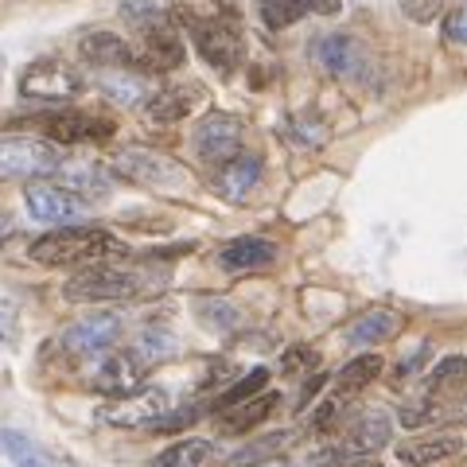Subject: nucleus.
Returning a JSON list of instances; mask_svg holds the SVG:
<instances>
[{
    "label": "nucleus",
    "mask_w": 467,
    "mask_h": 467,
    "mask_svg": "<svg viewBox=\"0 0 467 467\" xmlns=\"http://www.w3.org/2000/svg\"><path fill=\"white\" fill-rule=\"evenodd\" d=\"M276 401H281V393L261 389V393H254V398H245V401H238V405H226L223 413H218V429L230 432V436L250 432V429H257V425H265L269 413L276 409Z\"/></svg>",
    "instance_id": "nucleus-17"
},
{
    "label": "nucleus",
    "mask_w": 467,
    "mask_h": 467,
    "mask_svg": "<svg viewBox=\"0 0 467 467\" xmlns=\"http://www.w3.org/2000/svg\"><path fill=\"white\" fill-rule=\"evenodd\" d=\"M24 202H27V214L43 226H75L82 218V199L67 187H55V183H27L24 187Z\"/></svg>",
    "instance_id": "nucleus-10"
},
{
    "label": "nucleus",
    "mask_w": 467,
    "mask_h": 467,
    "mask_svg": "<svg viewBox=\"0 0 467 467\" xmlns=\"http://www.w3.org/2000/svg\"><path fill=\"white\" fill-rule=\"evenodd\" d=\"M261 16L269 27H288L304 16V5L300 0H261Z\"/></svg>",
    "instance_id": "nucleus-29"
},
{
    "label": "nucleus",
    "mask_w": 467,
    "mask_h": 467,
    "mask_svg": "<svg viewBox=\"0 0 467 467\" xmlns=\"http://www.w3.org/2000/svg\"><path fill=\"white\" fill-rule=\"evenodd\" d=\"M242 140H245V125L230 113H211L195 125V152L199 160L207 164H226L242 152Z\"/></svg>",
    "instance_id": "nucleus-9"
},
{
    "label": "nucleus",
    "mask_w": 467,
    "mask_h": 467,
    "mask_svg": "<svg viewBox=\"0 0 467 467\" xmlns=\"http://www.w3.org/2000/svg\"><path fill=\"white\" fill-rule=\"evenodd\" d=\"M378 374H382V358H378V355H358V358H350L347 367L339 370V378H335V398L350 401L355 393L367 389Z\"/></svg>",
    "instance_id": "nucleus-25"
},
{
    "label": "nucleus",
    "mask_w": 467,
    "mask_h": 467,
    "mask_svg": "<svg viewBox=\"0 0 467 467\" xmlns=\"http://www.w3.org/2000/svg\"><path fill=\"white\" fill-rule=\"evenodd\" d=\"M401 12L413 24H429L436 16V0H401Z\"/></svg>",
    "instance_id": "nucleus-33"
},
{
    "label": "nucleus",
    "mask_w": 467,
    "mask_h": 467,
    "mask_svg": "<svg viewBox=\"0 0 467 467\" xmlns=\"http://www.w3.org/2000/svg\"><path fill=\"white\" fill-rule=\"evenodd\" d=\"M58 164H63V152L47 137H27V133L0 137V180L47 175V171H58Z\"/></svg>",
    "instance_id": "nucleus-4"
},
{
    "label": "nucleus",
    "mask_w": 467,
    "mask_h": 467,
    "mask_svg": "<svg viewBox=\"0 0 467 467\" xmlns=\"http://www.w3.org/2000/svg\"><path fill=\"white\" fill-rule=\"evenodd\" d=\"M101 94L121 101V106H140V101L149 98V82H144V75H133L129 67L101 70Z\"/></svg>",
    "instance_id": "nucleus-27"
},
{
    "label": "nucleus",
    "mask_w": 467,
    "mask_h": 467,
    "mask_svg": "<svg viewBox=\"0 0 467 467\" xmlns=\"http://www.w3.org/2000/svg\"><path fill=\"white\" fill-rule=\"evenodd\" d=\"M168 409H171V398H168V389H137V393H129V398H117L113 405L101 409V420L113 429H156L160 420L168 417Z\"/></svg>",
    "instance_id": "nucleus-8"
},
{
    "label": "nucleus",
    "mask_w": 467,
    "mask_h": 467,
    "mask_svg": "<svg viewBox=\"0 0 467 467\" xmlns=\"http://www.w3.org/2000/svg\"><path fill=\"white\" fill-rule=\"evenodd\" d=\"M281 367H285V374L304 370V367H316V355H312V350H288V355L281 358Z\"/></svg>",
    "instance_id": "nucleus-34"
},
{
    "label": "nucleus",
    "mask_w": 467,
    "mask_h": 467,
    "mask_svg": "<svg viewBox=\"0 0 467 467\" xmlns=\"http://www.w3.org/2000/svg\"><path fill=\"white\" fill-rule=\"evenodd\" d=\"M276 261V250L273 242L265 238H234L223 245V254H218V265L226 273H257Z\"/></svg>",
    "instance_id": "nucleus-22"
},
{
    "label": "nucleus",
    "mask_w": 467,
    "mask_h": 467,
    "mask_svg": "<svg viewBox=\"0 0 467 467\" xmlns=\"http://www.w3.org/2000/svg\"><path fill=\"white\" fill-rule=\"evenodd\" d=\"M214 460V444L199 441V436H187V441H175L171 448H164L152 460V467H211Z\"/></svg>",
    "instance_id": "nucleus-26"
},
{
    "label": "nucleus",
    "mask_w": 467,
    "mask_h": 467,
    "mask_svg": "<svg viewBox=\"0 0 467 467\" xmlns=\"http://www.w3.org/2000/svg\"><path fill=\"white\" fill-rule=\"evenodd\" d=\"M467 389V358L463 355H448L436 362V370L429 374V386H425V405H448V401H460V393Z\"/></svg>",
    "instance_id": "nucleus-18"
},
{
    "label": "nucleus",
    "mask_w": 467,
    "mask_h": 467,
    "mask_svg": "<svg viewBox=\"0 0 467 467\" xmlns=\"http://www.w3.org/2000/svg\"><path fill=\"white\" fill-rule=\"evenodd\" d=\"M202 316H207L214 327H223V331L238 324V312H234V308H226L223 300H207V304H202Z\"/></svg>",
    "instance_id": "nucleus-32"
},
{
    "label": "nucleus",
    "mask_w": 467,
    "mask_h": 467,
    "mask_svg": "<svg viewBox=\"0 0 467 467\" xmlns=\"http://www.w3.org/2000/svg\"><path fill=\"white\" fill-rule=\"evenodd\" d=\"M265 382H269V370H254V374H245L238 386L223 393V409H226V405H238V401H245V398H254V393L265 389Z\"/></svg>",
    "instance_id": "nucleus-31"
},
{
    "label": "nucleus",
    "mask_w": 467,
    "mask_h": 467,
    "mask_svg": "<svg viewBox=\"0 0 467 467\" xmlns=\"http://www.w3.org/2000/svg\"><path fill=\"white\" fill-rule=\"evenodd\" d=\"M195 101H199L195 86H160L152 98H144V113L156 125H171V121H183L195 109Z\"/></svg>",
    "instance_id": "nucleus-23"
},
{
    "label": "nucleus",
    "mask_w": 467,
    "mask_h": 467,
    "mask_svg": "<svg viewBox=\"0 0 467 467\" xmlns=\"http://www.w3.org/2000/svg\"><path fill=\"white\" fill-rule=\"evenodd\" d=\"M316 63L327 70V75L343 78V82H367L370 78V67H374V55L367 43H358L355 36H324L316 43Z\"/></svg>",
    "instance_id": "nucleus-7"
},
{
    "label": "nucleus",
    "mask_w": 467,
    "mask_h": 467,
    "mask_svg": "<svg viewBox=\"0 0 467 467\" xmlns=\"http://www.w3.org/2000/svg\"><path fill=\"white\" fill-rule=\"evenodd\" d=\"M0 448L8 451V460L16 463V467H51V460L43 456V451L27 441L24 432H16V429H5L0 432Z\"/></svg>",
    "instance_id": "nucleus-28"
},
{
    "label": "nucleus",
    "mask_w": 467,
    "mask_h": 467,
    "mask_svg": "<svg viewBox=\"0 0 467 467\" xmlns=\"http://www.w3.org/2000/svg\"><path fill=\"white\" fill-rule=\"evenodd\" d=\"M304 12H319V16H331V12H339V0H300Z\"/></svg>",
    "instance_id": "nucleus-36"
},
{
    "label": "nucleus",
    "mask_w": 467,
    "mask_h": 467,
    "mask_svg": "<svg viewBox=\"0 0 467 467\" xmlns=\"http://www.w3.org/2000/svg\"><path fill=\"white\" fill-rule=\"evenodd\" d=\"M12 339V319L8 316H0V347H5Z\"/></svg>",
    "instance_id": "nucleus-38"
},
{
    "label": "nucleus",
    "mask_w": 467,
    "mask_h": 467,
    "mask_svg": "<svg viewBox=\"0 0 467 467\" xmlns=\"http://www.w3.org/2000/svg\"><path fill=\"white\" fill-rule=\"evenodd\" d=\"M144 362L133 355V350H106L101 362L94 367V389L109 393V398H129V393H137L144 386Z\"/></svg>",
    "instance_id": "nucleus-13"
},
{
    "label": "nucleus",
    "mask_w": 467,
    "mask_h": 467,
    "mask_svg": "<svg viewBox=\"0 0 467 467\" xmlns=\"http://www.w3.org/2000/svg\"><path fill=\"white\" fill-rule=\"evenodd\" d=\"M113 133V121H101L94 113H51L47 117V137L58 144H86V140H106Z\"/></svg>",
    "instance_id": "nucleus-15"
},
{
    "label": "nucleus",
    "mask_w": 467,
    "mask_h": 467,
    "mask_svg": "<svg viewBox=\"0 0 467 467\" xmlns=\"http://www.w3.org/2000/svg\"><path fill=\"white\" fill-rule=\"evenodd\" d=\"M448 36L456 39V43H467V8H460L456 16L448 20Z\"/></svg>",
    "instance_id": "nucleus-35"
},
{
    "label": "nucleus",
    "mask_w": 467,
    "mask_h": 467,
    "mask_svg": "<svg viewBox=\"0 0 467 467\" xmlns=\"http://www.w3.org/2000/svg\"><path fill=\"white\" fill-rule=\"evenodd\" d=\"M82 75L78 67L63 63V58H39L20 75V94L39 98V101H70L82 94Z\"/></svg>",
    "instance_id": "nucleus-6"
},
{
    "label": "nucleus",
    "mask_w": 467,
    "mask_h": 467,
    "mask_svg": "<svg viewBox=\"0 0 467 467\" xmlns=\"http://www.w3.org/2000/svg\"><path fill=\"white\" fill-rule=\"evenodd\" d=\"M58 175H63V187L75 192L78 199H106L113 192L109 171L94 164V160H63L58 164Z\"/></svg>",
    "instance_id": "nucleus-19"
},
{
    "label": "nucleus",
    "mask_w": 467,
    "mask_h": 467,
    "mask_svg": "<svg viewBox=\"0 0 467 467\" xmlns=\"http://www.w3.org/2000/svg\"><path fill=\"white\" fill-rule=\"evenodd\" d=\"M175 16L183 20L187 36L195 39V51L207 58L214 70L230 75L234 67L242 63V32H238V20L234 16H202V12H192V8H180Z\"/></svg>",
    "instance_id": "nucleus-2"
},
{
    "label": "nucleus",
    "mask_w": 467,
    "mask_h": 467,
    "mask_svg": "<svg viewBox=\"0 0 467 467\" xmlns=\"http://www.w3.org/2000/svg\"><path fill=\"white\" fill-rule=\"evenodd\" d=\"M460 448H463L460 436L441 432V436H425V441L401 444V448H398V460H401L405 467H432V463H441V460H451Z\"/></svg>",
    "instance_id": "nucleus-24"
},
{
    "label": "nucleus",
    "mask_w": 467,
    "mask_h": 467,
    "mask_svg": "<svg viewBox=\"0 0 467 467\" xmlns=\"http://www.w3.org/2000/svg\"><path fill=\"white\" fill-rule=\"evenodd\" d=\"M121 16H125V20H129V24H133L137 32H140L144 24H156V20H164L168 12L160 8L156 0H125V5H121Z\"/></svg>",
    "instance_id": "nucleus-30"
},
{
    "label": "nucleus",
    "mask_w": 467,
    "mask_h": 467,
    "mask_svg": "<svg viewBox=\"0 0 467 467\" xmlns=\"http://www.w3.org/2000/svg\"><path fill=\"white\" fill-rule=\"evenodd\" d=\"M78 55L86 63H94L101 70H121V67H133V47L113 36V32H86L78 39Z\"/></svg>",
    "instance_id": "nucleus-20"
},
{
    "label": "nucleus",
    "mask_w": 467,
    "mask_h": 467,
    "mask_svg": "<svg viewBox=\"0 0 467 467\" xmlns=\"http://www.w3.org/2000/svg\"><path fill=\"white\" fill-rule=\"evenodd\" d=\"M257 180H261V160L250 156V152H238L234 160H226V164H218L214 192L223 199H230V202H242V199H250Z\"/></svg>",
    "instance_id": "nucleus-16"
},
{
    "label": "nucleus",
    "mask_w": 467,
    "mask_h": 467,
    "mask_svg": "<svg viewBox=\"0 0 467 467\" xmlns=\"http://www.w3.org/2000/svg\"><path fill=\"white\" fill-rule=\"evenodd\" d=\"M183 43L175 36L171 20H156V24H144L140 27V51L133 58H140L144 70H156V75H164V70H175L183 67Z\"/></svg>",
    "instance_id": "nucleus-14"
},
{
    "label": "nucleus",
    "mask_w": 467,
    "mask_h": 467,
    "mask_svg": "<svg viewBox=\"0 0 467 467\" xmlns=\"http://www.w3.org/2000/svg\"><path fill=\"white\" fill-rule=\"evenodd\" d=\"M140 292V273L129 269H106V265H90V273H78L67 285V296L78 300H125Z\"/></svg>",
    "instance_id": "nucleus-12"
},
{
    "label": "nucleus",
    "mask_w": 467,
    "mask_h": 467,
    "mask_svg": "<svg viewBox=\"0 0 467 467\" xmlns=\"http://www.w3.org/2000/svg\"><path fill=\"white\" fill-rule=\"evenodd\" d=\"M245 467H296V463H288V460L276 456V460H257V463H245Z\"/></svg>",
    "instance_id": "nucleus-37"
},
{
    "label": "nucleus",
    "mask_w": 467,
    "mask_h": 467,
    "mask_svg": "<svg viewBox=\"0 0 467 467\" xmlns=\"http://www.w3.org/2000/svg\"><path fill=\"white\" fill-rule=\"evenodd\" d=\"M389 432H393V425H389L386 413H378V409L374 413H362L355 425L347 429V436L339 444L312 460V467H350V463L367 460V456H374V451H382L389 444Z\"/></svg>",
    "instance_id": "nucleus-3"
},
{
    "label": "nucleus",
    "mask_w": 467,
    "mask_h": 467,
    "mask_svg": "<svg viewBox=\"0 0 467 467\" xmlns=\"http://www.w3.org/2000/svg\"><path fill=\"white\" fill-rule=\"evenodd\" d=\"M398 331H401V316L398 312L393 308H370V312H362L358 319H350L343 339L350 347H374V343L393 339Z\"/></svg>",
    "instance_id": "nucleus-21"
},
{
    "label": "nucleus",
    "mask_w": 467,
    "mask_h": 467,
    "mask_svg": "<svg viewBox=\"0 0 467 467\" xmlns=\"http://www.w3.org/2000/svg\"><path fill=\"white\" fill-rule=\"evenodd\" d=\"M113 171L129 183L160 187V192H180L187 183V168L175 164L164 152H152V149H121L113 156Z\"/></svg>",
    "instance_id": "nucleus-5"
},
{
    "label": "nucleus",
    "mask_w": 467,
    "mask_h": 467,
    "mask_svg": "<svg viewBox=\"0 0 467 467\" xmlns=\"http://www.w3.org/2000/svg\"><path fill=\"white\" fill-rule=\"evenodd\" d=\"M121 339V319L113 312H90L75 319L67 331H63V347L78 358H94V355H106V350Z\"/></svg>",
    "instance_id": "nucleus-11"
},
{
    "label": "nucleus",
    "mask_w": 467,
    "mask_h": 467,
    "mask_svg": "<svg viewBox=\"0 0 467 467\" xmlns=\"http://www.w3.org/2000/svg\"><path fill=\"white\" fill-rule=\"evenodd\" d=\"M109 254H117V238L101 226H58L32 245V257L51 269H90L101 265Z\"/></svg>",
    "instance_id": "nucleus-1"
}]
</instances>
